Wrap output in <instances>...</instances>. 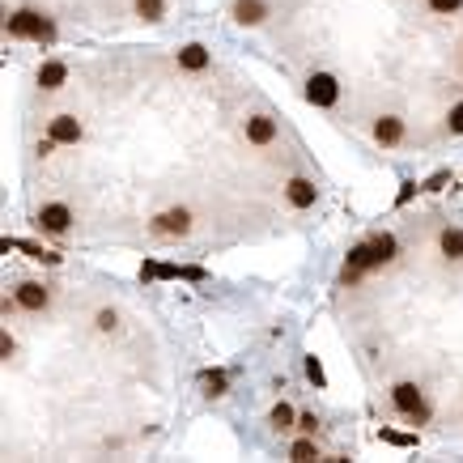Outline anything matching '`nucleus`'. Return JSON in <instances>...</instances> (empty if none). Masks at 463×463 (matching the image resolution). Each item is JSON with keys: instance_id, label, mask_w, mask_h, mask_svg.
Instances as JSON below:
<instances>
[{"instance_id": "nucleus-1", "label": "nucleus", "mask_w": 463, "mask_h": 463, "mask_svg": "<svg viewBox=\"0 0 463 463\" xmlns=\"http://www.w3.org/2000/svg\"><path fill=\"white\" fill-rule=\"evenodd\" d=\"M4 26H9V34H13V38H34V43H51V34H55V26H51L43 13H30V9L13 13Z\"/></svg>"}, {"instance_id": "nucleus-2", "label": "nucleus", "mask_w": 463, "mask_h": 463, "mask_svg": "<svg viewBox=\"0 0 463 463\" xmlns=\"http://www.w3.org/2000/svg\"><path fill=\"white\" fill-rule=\"evenodd\" d=\"M68 225H72V208L68 204H43L38 208V230L43 234H68Z\"/></svg>"}, {"instance_id": "nucleus-3", "label": "nucleus", "mask_w": 463, "mask_h": 463, "mask_svg": "<svg viewBox=\"0 0 463 463\" xmlns=\"http://www.w3.org/2000/svg\"><path fill=\"white\" fill-rule=\"evenodd\" d=\"M306 98H311L315 106H336V98H340V85H336V77H328V72H315V77L306 81Z\"/></svg>"}, {"instance_id": "nucleus-4", "label": "nucleus", "mask_w": 463, "mask_h": 463, "mask_svg": "<svg viewBox=\"0 0 463 463\" xmlns=\"http://www.w3.org/2000/svg\"><path fill=\"white\" fill-rule=\"evenodd\" d=\"M153 230L166 234V238H183V234L191 230V213H187V208H166V213L153 217Z\"/></svg>"}, {"instance_id": "nucleus-5", "label": "nucleus", "mask_w": 463, "mask_h": 463, "mask_svg": "<svg viewBox=\"0 0 463 463\" xmlns=\"http://www.w3.org/2000/svg\"><path fill=\"white\" fill-rule=\"evenodd\" d=\"M247 140L251 145H272L277 140V119L272 115H251L247 119Z\"/></svg>"}, {"instance_id": "nucleus-6", "label": "nucleus", "mask_w": 463, "mask_h": 463, "mask_svg": "<svg viewBox=\"0 0 463 463\" xmlns=\"http://www.w3.org/2000/svg\"><path fill=\"white\" fill-rule=\"evenodd\" d=\"M391 404H396L400 413H417L425 400H421V387H417V383H396V387H391Z\"/></svg>"}, {"instance_id": "nucleus-7", "label": "nucleus", "mask_w": 463, "mask_h": 463, "mask_svg": "<svg viewBox=\"0 0 463 463\" xmlns=\"http://www.w3.org/2000/svg\"><path fill=\"white\" fill-rule=\"evenodd\" d=\"M51 140H60V145H77V140H81V119H72V115H55V119H51Z\"/></svg>"}, {"instance_id": "nucleus-8", "label": "nucleus", "mask_w": 463, "mask_h": 463, "mask_svg": "<svg viewBox=\"0 0 463 463\" xmlns=\"http://www.w3.org/2000/svg\"><path fill=\"white\" fill-rule=\"evenodd\" d=\"M366 268H374V260H370V242H357V247L349 251V260H345V281H357Z\"/></svg>"}, {"instance_id": "nucleus-9", "label": "nucleus", "mask_w": 463, "mask_h": 463, "mask_svg": "<svg viewBox=\"0 0 463 463\" xmlns=\"http://www.w3.org/2000/svg\"><path fill=\"white\" fill-rule=\"evenodd\" d=\"M51 302V294H47V285H34V281H26V285H17V306H26V311H43Z\"/></svg>"}, {"instance_id": "nucleus-10", "label": "nucleus", "mask_w": 463, "mask_h": 463, "mask_svg": "<svg viewBox=\"0 0 463 463\" xmlns=\"http://www.w3.org/2000/svg\"><path fill=\"white\" fill-rule=\"evenodd\" d=\"M374 140H379V145H400V140H404V119L383 115V119L374 123Z\"/></svg>"}, {"instance_id": "nucleus-11", "label": "nucleus", "mask_w": 463, "mask_h": 463, "mask_svg": "<svg viewBox=\"0 0 463 463\" xmlns=\"http://www.w3.org/2000/svg\"><path fill=\"white\" fill-rule=\"evenodd\" d=\"M285 196H289V204H294V208H311L319 191H315V183H311V179H289Z\"/></svg>"}, {"instance_id": "nucleus-12", "label": "nucleus", "mask_w": 463, "mask_h": 463, "mask_svg": "<svg viewBox=\"0 0 463 463\" xmlns=\"http://www.w3.org/2000/svg\"><path fill=\"white\" fill-rule=\"evenodd\" d=\"M264 17H268V4L264 0H238L234 4V21L238 26H260Z\"/></svg>"}, {"instance_id": "nucleus-13", "label": "nucleus", "mask_w": 463, "mask_h": 463, "mask_svg": "<svg viewBox=\"0 0 463 463\" xmlns=\"http://www.w3.org/2000/svg\"><path fill=\"white\" fill-rule=\"evenodd\" d=\"M370 260H374V268L391 264V260H396V238H391V234H374V238H370Z\"/></svg>"}, {"instance_id": "nucleus-14", "label": "nucleus", "mask_w": 463, "mask_h": 463, "mask_svg": "<svg viewBox=\"0 0 463 463\" xmlns=\"http://www.w3.org/2000/svg\"><path fill=\"white\" fill-rule=\"evenodd\" d=\"M179 64L191 68V72H200V68H208V51H204L200 43H187V47L179 51Z\"/></svg>"}, {"instance_id": "nucleus-15", "label": "nucleus", "mask_w": 463, "mask_h": 463, "mask_svg": "<svg viewBox=\"0 0 463 463\" xmlns=\"http://www.w3.org/2000/svg\"><path fill=\"white\" fill-rule=\"evenodd\" d=\"M64 77H68V68H64V64H55V60L38 68V85H43V89H60V85H64Z\"/></svg>"}, {"instance_id": "nucleus-16", "label": "nucleus", "mask_w": 463, "mask_h": 463, "mask_svg": "<svg viewBox=\"0 0 463 463\" xmlns=\"http://www.w3.org/2000/svg\"><path fill=\"white\" fill-rule=\"evenodd\" d=\"M438 247H442V255H447V260H463V230H442Z\"/></svg>"}, {"instance_id": "nucleus-17", "label": "nucleus", "mask_w": 463, "mask_h": 463, "mask_svg": "<svg viewBox=\"0 0 463 463\" xmlns=\"http://www.w3.org/2000/svg\"><path fill=\"white\" fill-rule=\"evenodd\" d=\"M289 455H294V459H319V447H315V438H298V442L289 447Z\"/></svg>"}, {"instance_id": "nucleus-18", "label": "nucleus", "mask_w": 463, "mask_h": 463, "mask_svg": "<svg viewBox=\"0 0 463 463\" xmlns=\"http://www.w3.org/2000/svg\"><path fill=\"white\" fill-rule=\"evenodd\" d=\"M136 13H140L145 21H157V17L166 13V0H136Z\"/></svg>"}, {"instance_id": "nucleus-19", "label": "nucleus", "mask_w": 463, "mask_h": 463, "mask_svg": "<svg viewBox=\"0 0 463 463\" xmlns=\"http://www.w3.org/2000/svg\"><path fill=\"white\" fill-rule=\"evenodd\" d=\"M204 387H208V396H225V387H230L225 370H213V374H204Z\"/></svg>"}, {"instance_id": "nucleus-20", "label": "nucleus", "mask_w": 463, "mask_h": 463, "mask_svg": "<svg viewBox=\"0 0 463 463\" xmlns=\"http://www.w3.org/2000/svg\"><path fill=\"white\" fill-rule=\"evenodd\" d=\"M272 425H277V430H294V408H289V404H277V408H272Z\"/></svg>"}, {"instance_id": "nucleus-21", "label": "nucleus", "mask_w": 463, "mask_h": 463, "mask_svg": "<svg viewBox=\"0 0 463 463\" xmlns=\"http://www.w3.org/2000/svg\"><path fill=\"white\" fill-rule=\"evenodd\" d=\"M306 379H311L315 387H323V383H328V374H323V366H319V357H306Z\"/></svg>"}, {"instance_id": "nucleus-22", "label": "nucleus", "mask_w": 463, "mask_h": 463, "mask_svg": "<svg viewBox=\"0 0 463 463\" xmlns=\"http://www.w3.org/2000/svg\"><path fill=\"white\" fill-rule=\"evenodd\" d=\"M383 442H391V447H417L413 434H396V430H383Z\"/></svg>"}, {"instance_id": "nucleus-23", "label": "nucleus", "mask_w": 463, "mask_h": 463, "mask_svg": "<svg viewBox=\"0 0 463 463\" xmlns=\"http://www.w3.org/2000/svg\"><path fill=\"white\" fill-rule=\"evenodd\" d=\"M447 128H451L455 136H463V102H455V106H451V115H447Z\"/></svg>"}, {"instance_id": "nucleus-24", "label": "nucleus", "mask_w": 463, "mask_h": 463, "mask_svg": "<svg viewBox=\"0 0 463 463\" xmlns=\"http://www.w3.org/2000/svg\"><path fill=\"white\" fill-rule=\"evenodd\" d=\"M459 4H463V0H430L434 13H459Z\"/></svg>"}, {"instance_id": "nucleus-25", "label": "nucleus", "mask_w": 463, "mask_h": 463, "mask_svg": "<svg viewBox=\"0 0 463 463\" xmlns=\"http://www.w3.org/2000/svg\"><path fill=\"white\" fill-rule=\"evenodd\" d=\"M115 323H119L115 311H98V328H102V332H115Z\"/></svg>"}, {"instance_id": "nucleus-26", "label": "nucleus", "mask_w": 463, "mask_h": 463, "mask_svg": "<svg viewBox=\"0 0 463 463\" xmlns=\"http://www.w3.org/2000/svg\"><path fill=\"white\" fill-rule=\"evenodd\" d=\"M447 179H451V174H447V170H438V174L425 183V191H438V187H447Z\"/></svg>"}, {"instance_id": "nucleus-27", "label": "nucleus", "mask_w": 463, "mask_h": 463, "mask_svg": "<svg viewBox=\"0 0 463 463\" xmlns=\"http://www.w3.org/2000/svg\"><path fill=\"white\" fill-rule=\"evenodd\" d=\"M179 277H183V281H204V268H183Z\"/></svg>"}, {"instance_id": "nucleus-28", "label": "nucleus", "mask_w": 463, "mask_h": 463, "mask_svg": "<svg viewBox=\"0 0 463 463\" xmlns=\"http://www.w3.org/2000/svg\"><path fill=\"white\" fill-rule=\"evenodd\" d=\"M408 417H413L417 425H425V421H430V404H421V408H417V413H408Z\"/></svg>"}, {"instance_id": "nucleus-29", "label": "nucleus", "mask_w": 463, "mask_h": 463, "mask_svg": "<svg viewBox=\"0 0 463 463\" xmlns=\"http://www.w3.org/2000/svg\"><path fill=\"white\" fill-rule=\"evenodd\" d=\"M413 191H417V183H404V187H400V204H408V200H413Z\"/></svg>"}]
</instances>
